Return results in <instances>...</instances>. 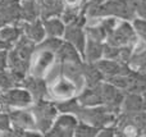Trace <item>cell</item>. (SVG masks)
<instances>
[{
  "label": "cell",
  "mask_w": 146,
  "mask_h": 137,
  "mask_svg": "<svg viewBox=\"0 0 146 137\" xmlns=\"http://www.w3.org/2000/svg\"><path fill=\"white\" fill-rule=\"evenodd\" d=\"M46 81H48V97L54 100L55 103L76 97L82 91V87H80L78 83L76 82L81 81V79H76L73 77H69L68 74H66L62 71V66L60 72L59 73L51 72L46 77Z\"/></svg>",
  "instance_id": "6da1fadb"
},
{
  "label": "cell",
  "mask_w": 146,
  "mask_h": 137,
  "mask_svg": "<svg viewBox=\"0 0 146 137\" xmlns=\"http://www.w3.org/2000/svg\"><path fill=\"white\" fill-rule=\"evenodd\" d=\"M58 58H56V51L53 49L45 48L42 45H37L36 51L32 56L30 66V73L32 76L45 78L51 73L54 68L58 64Z\"/></svg>",
  "instance_id": "7a4b0ae2"
},
{
  "label": "cell",
  "mask_w": 146,
  "mask_h": 137,
  "mask_svg": "<svg viewBox=\"0 0 146 137\" xmlns=\"http://www.w3.org/2000/svg\"><path fill=\"white\" fill-rule=\"evenodd\" d=\"M31 109L35 114L38 131L45 136V133L50 130L54 120L56 119L58 114L60 113L58 104L51 99H40L33 103Z\"/></svg>",
  "instance_id": "3957f363"
},
{
  "label": "cell",
  "mask_w": 146,
  "mask_h": 137,
  "mask_svg": "<svg viewBox=\"0 0 146 137\" xmlns=\"http://www.w3.org/2000/svg\"><path fill=\"white\" fill-rule=\"evenodd\" d=\"M9 117L13 124V130L9 133V136L26 137L28 131H38L35 114L31 108L10 109Z\"/></svg>",
  "instance_id": "277c9868"
},
{
  "label": "cell",
  "mask_w": 146,
  "mask_h": 137,
  "mask_svg": "<svg viewBox=\"0 0 146 137\" xmlns=\"http://www.w3.org/2000/svg\"><path fill=\"white\" fill-rule=\"evenodd\" d=\"M139 41L135 27L132 24V21L121 19L117 27L108 35L105 42L114 46H128L135 45Z\"/></svg>",
  "instance_id": "5b68a950"
},
{
  "label": "cell",
  "mask_w": 146,
  "mask_h": 137,
  "mask_svg": "<svg viewBox=\"0 0 146 137\" xmlns=\"http://www.w3.org/2000/svg\"><path fill=\"white\" fill-rule=\"evenodd\" d=\"M80 119L73 113L60 112L54 120L50 130L45 133L46 137H74Z\"/></svg>",
  "instance_id": "8992f818"
},
{
  "label": "cell",
  "mask_w": 146,
  "mask_h": 137,
  "mask_svg": "<svg viewBox=\"0 0 146 137\" xmlns=\"http://www.w3.org/2000/svg\"><path fill=\"white\" fill-rule=\"evenodd\" d=\"M4 101L9 109H21V108H31L35 103V97L30 90L25 86H14L7 91L1 92Z\"/></svg>",
  "instance_id": "52a82bcc"
},
{
  "label": "cell",
  "mask_w": 146,
  "mask_h": 137,
  "mask_svg": "<svg viewBox=\"0 0 146 137\" xmlns=\"http://www.w3.org/2000/svg\"><path fill=\"white\" fill-rule=\"evenodd\" d=\"M19 24L22 27L23 35L27 38H30L31 41H33L35 44H37V45L48 37L42 18H37V19L30 21V22H21Z\"/></svg>",
  "instance_id": "ba28073f"
},
{
  "label": "cell",
  "mask_w": 146,
  "mask_h": 137,
  "mask_svg": "<svg viewBox=\"0 0 146 137\" xmlns=\"http://www.w3.org/2000/svg\"><path fill=\"white\" fill-rule=\"evenodd\" d=\"M77 99H78V103L81 104V107H85V108L104 105L100 83L98 86H86L77 95Z\"/></svg>",
  "instance_id": "9c48e42d"
},
{
  "label": "cell",
  "mask_w": 146,
  "mask_h": 137,
  "mask_svg": "<svg viewBox=\"0 0 146 137\" xmlns=\"http://www.w3.org/2000/svg\"><path fill=\"white\" fill-rule=\"evenodd\" d=\"M22 86H25L26 89L30 90V92L35 97V101L40 99H49L48 97V81L45 78L32 76V74H27Z\"/></svg>",
  "instance_id": "30bf717a"
},
{
  "label": "cell",
  "mask_w": 146,
  "mask_h": 137,
  "mask_svg": "<svg viewBox=\"0 0 146 137\" xmlns=\"http://www.w3.org/2000/svg\"><path fill=\"white\" fill-rule=\"evenodd\" d=\"M56 58L58 62L62 64L68 63V64H81L83 63L82 54L72 45L68 41L63 40L62 45L59 46V49L56 50Z\"/></svg>",
  "instance_id": "8fae6325"
},
{
  "label": "cell",
  "mask_w": 146,
  "mask_h": 137,
  "mask_svg": "<svg viewBox=\"0 0 146 137\" xmlns=\"http://www.w3.org/2000/svg\"><path fill=\"white\" fill-rule=\"evenodd\" d=\"M42 21H44V26H45V31H46V36L48 37H56V38L64 37L67 23L62 19L60 15L49 17Z\"/></svg>",
  "instance_id": "7c38bea8"
},
{
  "label": "cell",
  "mask_w": 146,
  "mask_h": 137,
  "mask_svg": "<svg viewBox=\"0 0 146 137\" xmlns=\"http://www.w3.org/2000/svg\"><path fill=\"white\" fill-rule=\"evenodd\" d=\"M104 42L87 38L85 51H83V62L85 63H98L100 59H103Z\"/></svg>",
  "instance_id": "4fadbf2b"
},
{
  "label": "cell",
  "mask_w": 146,
  "mask_h": 137,
  "mask_svg": "<svg viewBox=\"0 0 146 137\" xmlns=\"http://www.w3.org/2000/svg\"><path fill=\"white\" fill-rule=\"evenodd\" d=\"M37 4L40 7V13L42 19L54 17V15H60L64 9L62 0H37Z\"/></svg>",
  "instance_id": "5bb4252c"
},
{
  "label": "cell",
  "mask_w": 146,
  "mask_h": 137,
  "mask_svg": "<svg viewBox=\"0 0 146 137\" xmlns=\"http://www.w3.org/2000/svg\"><path fill=\"white\" fill-rule=\"evenodd\" d=\"M145 105H144V99H142L141 94L137 92H126L124 95L123 103L121 107V112H141L144 110Z\"/></svg>",
  "instance_id": "9a60e30c"
},
{
  "label": "cell",
  "mask_w": 146,
  "mask_h": 137,
  "mask_svg": "<svg viewBox=\"0 0 146 137\" xmlns=\"http://www.w3.org/2000/svg\"><path fill=\"white\" fill-rule=\"evenodd\" d=\"M23 36V31L21 24H14V23H7L0 28V37L3 40L10 42L14 45L18 40Z\"/></svg>",
  "instance_id": "2e32d148"
},
{
  "label": "cell",
  "mask_w": 146,
  "mask_h": 137,
  "mask_svg": "<svg viewBox=\"0 0 146 137\" xmlns=\"http://www.w3.org/2000/svg\"><path fill=\"white\" fill-rule=\"evenodd\" d=\"M99 130L100 128L96 127V126L90 124L87 122H83V120H80L77 128H76L74 137H98Z\"/></svg>",
  "instance_id": "e0dca14e"
},
{
  "label": "cell",
  "mask_w": 146,
  "mask_h": 137,
  "mask_svg": "<svg viewBox=\"0 0 146 137\" xmlns=\"http://www.w3.org/2000/svg\"><path fill=\"white\" fill-rule=\"evenodd\" d=\"M14 86H18V83L14 76L12 74V72L9 69L0 71V92H4Z\"/></svg>",
  "instance_id": "ac0fdd59"
},
{
  "label": "cell",
  "mask_w": 146,
  "mask_h": 137,
  "mask_svg": "<svg viewBox=\"0 0 146 137\" xmlns=\"http://www.w3.org/2000/svg\"><path fill=\"white\" fill-rule=\"evenodd\" d=\"M119 54H121V46H114L108 42H104V51H103V58L105 59H119Z\"/></svg>",
  "instance_id": "d6986e66"
},
{
  "label": "cell",
  "mask_w": 146,
  "mask_h": 137,
  "mask_svg": "<svg viewBox=\"0 0 146 137\" xmlns=\"http://www.w3.org/2000/svg\"><path fill=\"white\" fill-rule=\"evenodd\" d=\"M64 5V9L67 10H76L81 12L85 7V0H62Z\"/></svg>",
  "instance_id": "ffe728a7"
},
{
  "label": "cell",
  "mask_w": 146,
  "mask_h": 137,
  "mask_svg": "<svg viewBox=\"0 0 146 137\" xmlns=\"http://www.w3.org/2000/svg\"><path fill=\"white\" fill-rule=\"evenodd\" d=\"M8 54H9V50L0 51V71H5V69H8V67H9Z\"/></svg>",
  "instance_id": "44dd1931"
},
{
  "label": "cell",
  "mask_w": 146,
  "mask_h": 137,
  "mask_svg": "<svg viewBox=\"0 0 146 137\" xmlns=\"http://www.w3.org/2000/svg\"><path fill=\"white\" fill-rule=\"evenodd\" d=\"M14 45H12L10 42H8V41L3 40L1 37H0V51H4V50H10V49L13 48Z\"/></svg>",
  "instance_id": "7402d4cb"
},
{
  "label": "cell",
  "mask_w": 146,
  "mask_h": 137,
  "mask_svg": "<svg viewBox=\"0 0 146 137\" xmlns=\"http://www.w3.org/2000/svg\"><path fill=\"white\" fill-rule=\"evenodd\" d=\"M105 0H85V4L88 5V7H96V5H100Z\"/></svg>",
  "instance_id": "603a6c76"
},
{
  "label": "cell",
  "mask_w": 146,
  "mask_h": 137,
  "mask_svg": "<svg viewBox=\"0 0 146 137\" xmlns=\"http://www.w3.org/2000/svg\"><path fill=\"white\" fill-rule=\"evenodd\" d=\"M141 95H142V99H144V105H145L144 110H146V91H144Z\"/></svg>",
  "instance_id": "cb8c5ba5"
},
{
  "label": "cell",
  "mask_w": 146,
  "mask_h": 137,
  "mask_svg": "<svg viewBox=\"0 0 146 137\" xmlns=\"http://www.w3.org/2000/svg\"><path fill=\"white\" fill-rule=\"evenodd\" d=\"M142 136H145L146 137V124L142 127Z\"/></svg>",
  "instance_id": "d4e9b609"
},
{
  "label": "cell",
  "mask_w": 146,
  "mask_h": 137,
  "mask_svg": "<svg viewBox=\"0 0 146 137\" xmlns=\"http://www.w3.org/2000/svg\"><path fill=\"white\" fill-rule=\"evenodd\" d=\"M0 136H1V133H0Z\"/></svg>",
  "instance_id": "484cf974"
}]
</instances>
